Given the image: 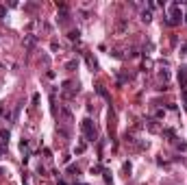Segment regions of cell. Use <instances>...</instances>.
<instances>
[{
    "label": "cell",
    "mask_w": 187,
    "mask_h": 185,
    "mask_svg": "<svg viewBox=\"0 0 187 185\" xmlns=\"http://www.w3.org/2000/svg\"><path fill=\"white\" fill-rule=\"evenodd\" d=\"M81 152H85V144H78L76 146V155H81Z\"/></svg>",
    "instance_id": "cell-15"
},
{
    "label": "cell",
    "mask_w": 187,
    "mask_h": 185,
    "mask_svg": "<svg viewBox=\"0 0 187 185\" xmlns=\"http://www.w3.org/2000/svg\"><path fill=\"white\" fill-rule=\"evenodd\" d=\"M142 20H144V22H150V20H152V11H150V9L146 11V9H144V11H142Z\"/></svg>",
    "instance_id": "cell-6"
},
{
    "label": "cell",
    "mask_w": 187,
    "mask_h": 185,
    "mask_svg": "<svg viewBox=\"0 0 187 185\" xmlns=\"http://www.w3.org/2000/svg\"><path fill=\"white\" fill-rule=\"evenodd\" d=\"M176 148H178V150H183V152H185V150H187V144H185V142H176Z\"/></svg>",
    "instance_id": "cell-12"
},
{
    "label": "cell",
    "mask_w": 187,
    "mask_h": 185,
    "mask_svg": "<svg viewBox=\"0 0 187 185\" xmlns=\"http://www.w3.org/2000/svg\"><path fill=\"white\" fill-rule=\"evenodd\" d=\"M74 185H87V183H74Z\"/></svg>",
    "instance_id": "cell-20"
},
{
    "label": "cell",
    "mask_w": 187,
    "mask_h": 185,
    "mask_svg": "<svg viewBox=\"0 0 187 185\" xmlns=\"http://www.w3.org/2000/svg\"><path fill=\"white\" fill-rule=\"evenodd\" d=\"M181 20H183L181 7H178V2H172V5H170V13L166 15V24H168V26H176Z\"/></svg>",
    "instance_id": "cell-1"
},
{
    "label": "cell",
    "mask_w": 187,
    "mask_h": 185,
    "mask_svg": "<svg viewBox=\"0 0 187 185\" xmlns=\"http://www.w3.org/2000/svg\"><path fill=\"white\" fill-rule=\"evenodd\" d=\"M83 133H85V137H87L89 142H96L98 140V131H96V126H94V122L89 118L83 120Z\"/></svg>",
    "instance_id": "cell-2"
},
{
    "label": "cell",
    "mask_w": 187,
    "mask_h": 185,
    "mask_svg": "<svg viewBox=\"0 0 187 185\" xmlns=\"http://www.w3.org/2000/svg\"><path fill=\"white\" fill-rule=\"evenodd\" d=\"M178 83L183 89H187V67H178Z\"/></svg>",
    "instance_id": "cell-3"
},
{
    "label": "cell",
    "mask_w": 187,
    "mask_h": 185,
    "mask_svg": "<svg viewBox=\"0 0 187 185\" xmlns=\"http://www.w3.org/2000/svg\"><path fill=\"white\" fill-rule=\"evenodd\" d=\"M67 37L72 39V41H76V39L81 37V31H78V29H76V31H70V33H67Z\"/></svg>",
    "instance_id": "cell-7"
},
{
    "label": "cell",
    "mask_w": 187,
    "mask_h": 185,
    "mask_svg": "<svg viewBox=\"0 0 187 185\" xmlns=\"http://www.w3.org/2000/svg\"><path fill=\"white\" fill-rule=\"evenodd\" d=\"M122 170H124V174H131V164H124V168H122Z\"/></svg>",
    "instance_id": "cell-17"
},
{
    "label": "cell",
    "mask_w": 187,
    "mask_h": 185,
    "mask_svg": "<svg viewBox=\"0 0 187 185\" xmlns=\"http://www.w3.org/2000/svg\"><path fill=\"white\" fill-rule=\"evenodd\" d=\"M96 91H98V96H102L105 100H109V102H111V96H109V91H107V89H105L102 85H96Z\"/></svg>",
    "instance_id": "cell-4"
},
{
    "label": "cell",
    "mask_w": 187,
    "mask_h": 185,
    "mask_svg": "<svg viewBox=\"0 0 187 185\" xmlns=\"http://www.w3.org/2000/svg\"><path fill=\"white\" fill-rule=\"evenodd\" d=\"M148 129H150L152 133H157V131H159V126L155 124V120H148Z\"/></svg>",
    "instance_id": "cell-10"
},
{
    "label": "cell",
    "mask_w": 187,
    "mask_h": 185,
    "mask_svg": "<svg viewBox=\"0 0 187 185\" xmlns=\"http://www.w3.org/2000/svg\"><path fill=\"white\" fill-rule=\"evenodd\" d=\"M65 67H67V70H74V67H78V61H76V59L67 61V63H65Z\"/></svg>",
    "instance_id": "cell-9"
},
{
    "label": "cell",
    "mask_w": 187,
    "mask_h": 185,
    "mask_svg": "<svg viewBox=\"0 0 187 185\" xmlns=\"http://www.w3.org/2000/svg\"><path fill=\"white\" fill-rule=\"evenodd\" d=\"M183 107H185V111H187V89H183Z\"/></svg>",
    "instance_id": "cell-13"
},
{
    "label": "cell",
    "mask_w": 187,
    "mask_h": 185,
    "mask_svg": "<svg viewBox=\"0 0 187 185\" xmlns=\"http://www.w3.org/2000/svg\"><path fill=\"white\" fill-rule=\"evenodd\" d=\"M126 29V20H120V24H118V33H124Z\"/></svg>",
    "instance_id": "cell-11"
},
{
    "label": "cell",
    "mask_w": 187,
    "mask_h": 185,
    "mask_svg": "<svg viewBox=\"0 0 187 185\" xmlns=\"http://www.w3.org/2000/svg\"><path fill=\"white\" fill-rule=\"evenodd\" d=\"M161 79L168 81V79H170V72H168V70H161Z\"/></svg>",
    "instance_id": "cell-14"
},
{
    "label": "cell",
    "mask_w": 187,
    "mask_h": 185,
    "mask_svg": "<svg viewBox=\"0 0 187 185\" xmlns=\"http://www.w3.org/2000/svg\"><path fill=\"white\" fill-rule=\"evenodd\" d=\"M87 63H89V67H91L94 72L98 70V63H96V59H91V57H87Z\"/></svg>",
    "instance_id": "cell-8"
},
{
    "label": "cell",
    "mask_w": 187,
    "mask_h": 185,
    "mask_svg": "<svg viewBox=\"0 0 187 185\" xmlns=\"http://www.w3.org/2000/svg\"><path fill=\"white\" fill-rule=\"evenodd\" d=\"M7 15V7H2V5H0V20H2Z\"/></svg>",
    "instance_id": "cell-16"
},
{
    "label": "cell",
    "mask_w": 187,
    "mask_h": 185,
    "mask_svg": "<svg viewBox=\"0 0 187 185\" xmlns=\"http://www.w3.org/2000/svg\"><path fill=\"white\" fill-rule=\"evenodd\" d=\"M0 113H2V107H0Z\"/></svg>",
    "instance_id": "cell-21"
},
{
    "label": "cell",
    "mask_w": 187,
    "mask_h": 185,
    "mask_svg": "<svg viewBox=\"0 0 187 185\" xmlns=\"http://www.w3.org/2000/svg\"><path fill=\"white\" fill-rule=\"evenodd\" d=\"M37 172H39V176H46V168H44V166H39Z\"/></svg>",
    "instance_id": "cell-18"
},
{
    "label": "cell",
    "mask_w": 187,
    "mask_h": 185,
    "mask_svg": "<svg viewBox=\"0 0 187 185\" xmlns=\"http://www.w3.org/2000/svg\"><path fill=\"white\" fill-rule=\"evenodd\" d=\"M185 17H187V13H185Z\"/></svg>",
    "instance_id": "cell-22"
},
{
    "label": "cell",
    "mask_w": 187,
    "mask_h": 185,
    "mask_svg": "<svg viewBox=\"0 0 187 185\" xmlns=\"http://www.w3.org/2000/svg\"><path fill=\"white\" fill-rule=\"evenodd\" d=\"M163 135H166L170 142H176V131L174 129H163Z\"/></svg>",
    "instance_id": "cell-5"
},
{
    "label": "cell",
    "mask_w": 187,
    "mask_h": 185,
    "mask_svg": "<svg viewBox=\"0 0 187 185\" xmlns=\"http://www.w3.org/2000/svg\"><path fill=\"white\" fill-rule=\"evenodd\" d=\"M181 50H183V52H187V44H183V48H181Z\"/></svg>",
    "instance_id": "cell-19"
}]
</instances>
